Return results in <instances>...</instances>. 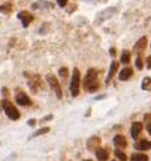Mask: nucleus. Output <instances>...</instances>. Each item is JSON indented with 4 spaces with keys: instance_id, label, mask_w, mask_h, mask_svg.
Here are the masks:
<instances>
[{
    "instance_id": "6e6552de",
    "label": "nucleus",
    "mask_w": 151,
    "mask_h": 161,
    "mask_svg": "<svg viewBox=\"0 0 151 161\" xmlns=\"http://www.w3.org/2000/svg\"><path fill=\"white\" fill-rule=\"evenodd\" d=\"M17 17H18V19L22 21V24H23L24 28H28L29 24L34 21V16L31 15L30 12H28V11H21Z\"/></svg>"
},
{
    "instance_id": "9d476101",
    "label": "nucleus",
    "mask_w": 151,
    "mask_h": 161,
    "mask_svg": "<svg viewBox=\"0 0 151 161\" xmlns=\"http://www.w3.org/2000/svg\"><path fill=\"white\" fill-rule=\"evenodd\" d=\"M142 130H143V124L140 121H134L131 126V136L133 138H138V136L142 132Z\"/></svg>"
},
{
    "instance_id": "393cba45",
    "label": "nucleus",
    "mask_w": 151,
    "mask_h": 161,
    "mask_svg": "<svg viewBox=\"0 0 151 161\" xmlns=\"http://www.w3.org/2000/svg\"><path fill=\"white\" fill-rule=\"evenodd\" d=\"M67 1H69V0H58V5H59L60 7H65V6L67 5Z\"/></svg>"
},
{
    "instance_id": "c85d7f7f",
    "label": "nucleus",
    "mask_w": 151,
    "mask_h": 161,
    "mask_svg": "<svg viewBox=\"0 0 151 161\" xmlns=\"http://www.w3.org/2000/svg\"><path fill=\"white\" fill-rule=\"evenodd\" d=\"M109 52H110V56H113V57H114V56H115V53H116V49H115V48H110Z\"/></svg>"
},
{
    "instance_id": "ddd939ff",
    "label": "nucleus",
    "mask_w": 151,
    "mask_h": 161,
    "mask_svg": "<svg viewBox=\"0 0 151 161\" xmlns=\"http://www.w3.org/2000/svg\"><path fill=\"white\" fill-rule=\"evenodd\" d=\"M136 149L137 150H149L151 148V142L148 140H140L139 142L136 143Z\"/></svg>"
},
{
    "instance_id": "20e7f679",
    "label": "nucleus",
    "mask_w": 151,
    "mask_h": 161,
    "mask_svg": "<svg viewBox=\"0 0 151 161\" xmlns=\"http://www.w3.org/2000/svg\"><path fill=\"white\" fill-rule=\"evenodd\" d=\"M79 86H81V72L77 67L73 69V75H72V79H71V86H70V89H71V94L73 98L78 96L79 94Z\"/></svg>"
},
{
    "instance_id": "f3484780",
    "label": "nucleus",
    "mask_w": 151,
    "mask_h": 161,
    "mask_svg": "<svg viewBox=\"0 0 151 161\" xmlns=\"http://www.w3.org/2000/svg\"><path fill=\"white\" fill-rule=\"evenodd\" d=\"M13 10V5L12 2H5L2 5H0V12L4 15H10Z\"/></svg>"
},
{
    "instance_id": "2eb2a0df",
    "label": "nucleus",
    "mask_w": 151,
    "mask_h": 161,
    "mask_svg": "<svg viewBox=\"0 0 151 161\" xmlns=\"http://www.w3.org/2000/svg\"><path fill=\"white\" fill-rule=\"evenodd\" d=\"M118 67H119V64H118V61H113V63H111V65H110L109 73H108V76H107V79H106V83H107V84H108L110 81L113 79V77H114V75H115V72H116Z\"/></svg>"
},
{
    "instance_id": "412c9836",
    "label": "nucleus",
    "mask_w": 151,
    "mask_h": 161,
    "mask_svg": "<svg viewBox=\"0 0 151 161\" xmlns=\"http://www.w3.org/2000/svg\"><path fill=\"white\" fill-rule=\"evenodd\" d=\"M115 156H116L120 161H127L126 154H125L123 150H120V149H116V150H115Z\"/></svg>"
},
{
    "instance_id": "aec40b11",
    "label": "nucleus",
    "mask_w": 151,
    "mask_h": 161,
    "mask_svg": "<svg viewBox=\"0 0 151 161\" xmlns=\"http://www.w3.org/2000/svg\"><path fill=\"white\" fill-rule=\"evenodd\" d=\"M142 89H143V90H151V78L150 77H145V78L143 79Z\"/></svg>"
},
{
    "instance_id": "f03ea898",
    "label": "nucleus",
    "mask_w": 151,
    "mask_h": 161,
    "mask_svg": "<svg viewBox=\"0 0 151 161\" xmlns=\"http://www.w3.org/2000/svg\"><path fill=\"white\" fill-rule=\"evenodd\" d=\"M1 106H2V109H4L5 114L10 118L11 120H18V119L21 118L19 111L16 108V106H14L10 100L4 99V100L1 101Z\"/></svg>"
},
{
    "instance_id": "4468645a",
    "label": "nucleus",
    "mask_w": 151,
    "mask_h": 161,
    "mask_svg": "<svg viewBox=\"0 0 151 161\" xmlns=\"http://www.w3.org/2000/svg\"><path fill=\"white\" fill-rule=\"evenodd\" d=\"M114 144L118 147V148H126L127 141H126L125 136H123V135H116V136L114 137Z\"/></svg>"
},
{
    "instance_id": "6ab92c4d",
    "label": "nucleus",
    "mask_w": 151,
    "mask_h": 161,
    "mask_svg": "<svg viewBox=\"0 0 151 161\" xmlns=\"http://www.w3.org/2000/svg\"><path fill=\"white\" fill-rule=\"evenodd\" d=\"M130 59H131V52L125 49L123 51V54H121V63L123 64H128L130 63Z\"/></svg>"
},
{
    "instance_id": "cd10ccee",
    "label": "nucleus",
    "mask_w": 151,
    "mask_h": 161,
    "mask_svg": "<svg viewBox=\"0 0 151 161\" xmlns=\"http://www.w3.org/2000/svg\"><path fill=\"white\" fill-rule=\"evenodd\" d=\"M28 124H29L30 126H34V125L36 124V120H35V119H30V120L28 121Z\"/></svg>"
},
{
    "instance_id": "c756f323",
    "label": "nucleus",
    "mask_w": 151,
    "mask_h": 161,
    "mask_svg": "<svg viewBox=\"0 0 151 161\" xmlns=\"http://www.w3.org/2000/svg\"><path fill=\"white\" fill-rule=\"evenodd\" d=\"M146 61H148V67L151 69V57H148V58H146Z\"/></svg>"
},
{
    "instance_id": "1a4fd4ad",
    "label": "nucleus",
    "mask_w": 151,
    "mask_h": 161,
    "mask_svg": "<svg viewBox=\"0 0 151 161\" xmlns=\"http://www.w3.org/2000/svg\"><path fill=\"white\" fill-rule=\"evenodd\" d=\"M146 44H148V40H146V37L145 36H143L142 39H139L137 41V44H134V47H133V51L136 52V53H142L145 48H146Z\"/></svg>"
},
{
    "instance_id": "4be33fe9",
    "label": "nucleus",
    "mask_w": 151,
    "mask_h": 161,
    "mask_svg": "<svg viewBox=\"0 0 151 161\" xmlns=\"http://www.w3.org/2000/svg\"><path fill=\"white\" fill-rule=\"evenodd\" d=\"M48 131H49V128H42V129L37 130L36 132H34L31 137H37V136H41V135H44V133H47Z\"/></svg>"
},
{
    "instance_id": "b1692460",
    "label": "nucleus",
    "mask_w": 151,
    "mask_h": 161,
    "mask_svg": "<svg viewBox=\"0 0 151 161\" xmlns=\"http://www.w3.org/2000/svg\"><path fill=\"white\" fill-rule=\"evenodd\" d=\"M136 66H137V69H139V70L143 69V60H142L140 56H138L137 59H136Z\"/></svg>"
},
{
    "instance_id": "7ed1b4c3",
    "label": "nucleus",
    "mask_w": 151,
    "mask_h": 161,
    "mask_svg": "<svg viewBox=\"0 0 151 161\" xmlns=\"http://www.w3.org/2000/svg\"><path fill=\"white\" fill-rule=\"evenodd\" d=\"M24 77L28 78V84H29V88L30 90L36 94L39 91V89L42 87V81H41V77L36 73H29V72H24Z\"/></svg>"
},
{
    "instance_id": "a211bd4d",
    "label": "nucleus",
    "mask_w": 151,
    "mask_h": 161,
    "mask_svg": "<svg viewBox=\"0 0 151 161\" xmlns=\"http://www.w3.org/2000/svg\"><path fill=\"white\" fill-rule=\"evenodd\" d=\"M131 161H149V156L142 153H134L131 155Z\"/></svg>"
},
{
    "instance_id": "473e14b6",
    "label": "nucleus",
    "mask_w": 151,
    "mask_h": 161,
    "mask_svg": "<svg viewBox=\"0 0 151 161\" xmlns=\"http://www.w3.org/2000/svg\"><path fill=\"white\" fill-rule=\"evenodd\" d=\"M86 161H91V160H86Z\"/></svg>"
},
{
    "instance_id": "f257e3e1",
    "label": "nucleus",
    "mask_w": 151,
    "mask_h": 161,
    "mask_svg": "<svg viewBox=\"0 0 151 161\" xmlns=\"http://www.w3.org/2000/svg\"><path fill=\"white\" fill-rule=\"evenodd\" d=\"M97 71L95 69H89L88 72L84 77V89L90 91V93H95L97 89L100 88L98 84V79H97Z\"/></svg>"
},
{
    "instance_id": "2f4dec72",
    "label": "nucleus",
    "mask_w": 151,
    "mask_h": 161,
    "mask_svg": "<svg viewBox=\"0 0 151 161\" xmlns=\"http://www.w3.org/2000/svg\"><path fill=\"white\" fill-rule=\"evenodd\" d=\"M53 118V116H47L46 118H43V120L42 121H46V120H49V119H52Z\"/></svg>"
},
{
    "instance_id": "423d86ee",
    "label": "nucleus",
    "mask_w": 151,
    "mask_h": 161,
    "mask_svg": "<svg viewBox=\"0 0 151 161\" xmlns=\"http://www.w3.org/2000/svg\"><path fill=\"white\" fill-rule=\"evenodd\" d=\"M16 102L18 103L19 106H31L32 101L31 99L27 95V93H24L23 90L21 89H17V93H16Z\"/></svg>"
},
{
    "instance_id": "f8f14e48",
    "label": "nucleus",
    "mask_w": 151,
    "mask_h": 161,
    "mask_svg": "<svg viewBox=\"0 0 151 161\" xmlns=\"http://www.w3.org/2000/svg\"><path fill=\"white\" fill-rule=\"evenodd\" d=\"M100 144H101V141H100L98 137H91V138L88 141V148H89L91 151L97 150Z\"/></svg>"
},
{
    "instance_id": "bb28decb",
    "label": "nucleus",
    "mask_w": 151,
    "mask_h": 161,
    "mask_svg": "<svg viewBox=\"0 0 151 161\" xmlns=\"http://www.w3.org/2000/svg\"><path fill=\"white\" fill-rule=\"evenodd\" d=\"M1 91H2V94H4L5 96H9V89L7 88H5V87H4V88L1 89Z\"/></svg>"
},
{
    "instance_id": "0eeeda50",
    "label": "nucleus",
    "mask_w": 151,
    "mask_h": 161,
    "mask_svg": "<svg viewBox=\"0 0 151 161\" xmlns=\"http://www.w3.org/2000/svg\"><path fill=\"white\" fill-rule=\"evenodd\" d=\"M115 12H116V9H115V7H109V9H106L104 11H102V12H100V13L97 15L95 23H96V24H101V23H103L104 21L109 19L110 17L114 15Z\"/></svg>"
},
{
    "instance_id": "5701e85b",
    "label": "nucleus",
    "mask_w": 151,
    "mask_h": 161,
    "mask_svg": "<svg viewBox=\"0 0 151 161\" xmlns=\"http://www.w3.org/2000/svg\"><path fill=\"white\" fill-rule=\"evenodd\" d=\"M59 75H60V77L66 78L69 76V69L67 67H60L59 69Z\"/></svg>"
},
{
    "instance_id": "a878e982",
    "label": "nucleus",
    "mask_w": 151,
    "mask_h": 161,
    "mask_svg": "<svg viewBox=\"0 0 151 161\" xmlns=\"http://www.w3.org/2000/svg\"><path fill=\"white\" fill-rule=\"evenodd\" d=\"M144 121H148V124H150L151 121V113H148L144 116Z\"/></svg>"
},
{
    "instance_id": "9b49d317",
    "label": "nucleus",
    "mask_w": 151,
    "mask_h": 161,
    "mask_svg": "<svg viewBox=\"0 0 151 161\" xmlns=\"http://www.w3.org/2000/svg\"><path fill=\"white\" fill-rule=\"evenodd\" d=\"M133 75V69L132 67H125L121 72L119 73V79L120 81H127L132 77Z\"/></svg>"
},
{
    "instance_id": "39448f33",
    "label": "nucleus",
    "mask_w": 151,
    "mask_h": 161,
    "mask_svg": "<svg viewBox=\"0 0 151 161\" xmlns=\"http://www.w3.org/2000/svg\"><path fill=\"white\" fill-rule=\"evenodd\" d=\"M46 81L48 82L49 87H51L52 90L55 93L56 98H58V99H62V90H61L59 81L56 79V77H55L54 75H53V73H48V75L46 76Z\"/></svg>"
},
{
    "instance_id": "7c9ffc66",
    "label": "nucleus",
    "mask_w": 151,
    "mask_h": 161,
    "mask_svg": "<svg viewBox=\"0 0 151 161\" xmlns=\"http://www.w3.org/2000/svg\"><path fill=\"white\" fill-rule=\"evenodd\" d=\"M146 130H148V132L151 135V123L150 124H148V126H146Z\"/></svg>"
},
{
    "instance_id": "dca6fc26",
    "label": "nucleus",
    "mask_w": 151,
    "mask_h": 161,
    "mask_svg": "<svg viewBox=\"0 0 151 161\" xmlns=\"http://www.w3.org/2000/svg\"><path fill=\"white\" fill-rule=\"evenodd\" d=\"M96 156L100 161H107L108 160V158H109V154H108V151H107L106 149L98 148L96 150Z\"/></svg>"
}]
</instances>
